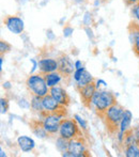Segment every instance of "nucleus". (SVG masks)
<instances>
[{
	"instance_id": "2",
	"label": "nucleus",
	"mask_w": 139,
	"mask_h": 157,
	"mask_svg": "<svg viewBox=\"0 0 139 157\" xmlns=\"http://www.w3.org/2000/svg\"><path fill=\"white\" fill-rule=\"evenodd\" d=\"M116 97L111 92L107 91H100V90H96L95 93L93 95V98H92V105L95 107L96 114L98 117H102L104 114V112L110 106H112L114 104H116Z\"/></svg>"
},
{
	"instance_id": "29",
	"label": "nucleus",
	"mask_w": 139,
	"mask_h": 157,
	"mask_svg": "<svg viewBox=\"0 0 139 157\" xmlns=\"http://www.w3.org/2000/svg\"><path fill=\"white\" fill-rule=\"evenodd\" d=\"M46 36H47V39L49 40V41H54V40L56 39V34L52 32V29H48L47 31H46Z\"/></svg>"
},
{
	"instance_id": "12",
	"label": "nucleus",
	"mask_w": 139,
	"mask_h": 157,
	"mask_svg": "<svg viewBox=\"0 0 139 157\" xmlns=\"http://www.w3.org/2000/svg\"><path fill=\"white\" fill-rule=\"evenodd\" d=\"M29 125L32 132H33L37 138L44 139L48 136V132H46L45 127H44L43 120H31L29 122Z\"/></svg>"
},
{
	"instance_id": "16",
	"label": "nucleus",
	"mask_w": 139,
	"mask_h": 157,
	"mask_svg": "<svg viewBox=\"0 0 139 157\" xmlns=\"http://www.w3.org/2000/svg\"><path fill=\"white\" fill-rule=\"evenodd\" d=\"M132 119H133L132 112L129 111V110H124V113H123L122 120H121V123H120V132H126L127 129H129Z\"/></svg>"
},
{
	"instance_id": "8",
	"label": "nucleus",
	"mask_w": 139,
	"mask_h": 157,
	"mask_svg": "<svg viewBox=\"0 0 139 157\" xmlns=\"http://www.w3.org/2000/svg\"><path fill=\"white\" fill-rule=\"evenodd\" d=\"M6 27L10 32L13 34H23L24 29H25V23L18 16H8L3 21Z\"/></svg>"
},
{
	"instance_id": "1",
	"label": "nucleus",
	"mask_w": 139,
	"mask_h": 157,
	"mask_svg": "<svg viewBox=\"0 0 139 157\" xmlns=\"http://www.w3.org/2000/svg\"><path fill=\"white\" fill-rule=\"evenodd\" d=\"M124 110L125 109L122 106L116 103L112 106H110L104 112V114L101 117V119L103 120V122H104L106 126V129L110 135H114L118 132Z\"/></svg>"
},
{
	"instance_id": "32",
	"label": "nucleus",
	"mask_w": 139,
	"mask_h": 157,
	"mask_svg": "<svg viewBox=\"0 0 139 157\" xmlns=\"http://www.w3.org/2000/svg\"><path fill=\"white\" fill-rule=\"evenodd\" d=\"M133 50L135 52V55L137 57H139V43L138 44H134L133 45Z\"/></svg>"
},
{
	"instance_id": "9",
	"label": "nucleus",
	"mask_w": 139,
	"mask_h": 157,
	"mask_svg": "<svg viewBox=\"0 0 139 157\" xmlns=\"http://www.w3.org/2000/svg\"><path fill=\"white\" fill-rule=\"evenodd\" d=\"M58 72L61 73L63 77H70L76 71L75 63L72 62L71 58L67 55H61L58 58Z\"/></svg>"
},
{
	"instance_id": "17",
	"label": "nucleus",
	"mask_w": 139,
	"mask_h": 157,
	"mask_svg": "<svg viewBox=\"0 0 139 157\" xmlns=\"http://www.w3.org/2000/svg\"><path fill=\"white\" fill-rule=\"evenodd\" d=\"M30 105H31V109L34 110L37 112H42L44 110L43 107V97L39 96V95H32L31 101H30Z\"/></svg>"
},
{
	"instance_id": "31",
	"label": "nucleus",
	"mask_w": 139,
	"mask_h": 157,
	"mask_svg": "<svg viewBox=\"0 0 139 157\" xmlns=\"http://www.w3.org/2000/svg\"><path fill=\"white\" fill-rule=\"evenodd\" d=\"M123 1L125 2V4L126 6H134V4H136L139 0H123Z\"/></svg>"
},
{
	"instance_id": "5",
	"label": "nucleus",
	"mask_w": 139,
	"mask_h": 157,
	"mask_svg": "<svg viewBox=\"0 0 139 157\" xmlns=\"http://www.w3.org/2000/svg\"><path fill=\"white\" fill-rule=\"evenodd\" d=\"M59 134L61 137L71 140L78 136H81V129L79 124H77V121L74 119H62L59 129Z\"/></svg>"
},
{
	"instance_id": "14",
	"label": "nucleus",
	"mask_w": 139,
	"mask_h": 157,
	"mask_svg": "<svg viewBox=\"0 0 139 157\" xmlns=\"http://www.w3.org/2000/svg\"><path fill=\"white\" fill-rule=\"evenodd\" d=\"M45 79H46V82H47V86L49 88L54 87V86H57L60 80L62 79V75H61L60 72L58 71H55V72H52V73H48V74H45Z\"/></svg>"
},
{
	"instance_id": "6",
	"label": "nucleus",
	"mask_w": 139,
	"mask_h": 157,
	"mask_svg": "<svg viewBox=\"0 0 139 157\" xmlns=\"http://www.w3.org/2000/svg\"><path fill=\"white\" fill-rule=\"evenodd\" d=\"M68 151L73 153L74 157H86L90 156V153L87 149V142L83 139V135L78 136L69 141V147Z\"/></svg>"
},
{
	"instance_id": "27",
	"label": "nucleus",
	"mask_w": 139,
	"mask_h": 157,
	"mask_svg": "<svg viewBox=\"0 0 139 157\" xmlns=\"http://www.w3.org/2000/svg\"><path fill=\"white\" fill-rule=\"evenodd\" d=\"M18 105L21 106V108H25V109H28V108L31 107V105L29 104V101H27L25 98H21L18 101Z\"/></svg>"
},
{
	"instance_id": "36",
	"label": "nucleus",
	"mask_w": 139,
	"mask_h": 157,
	"mask_svg": "<svg viewBox=\"0 0 139 157\" xmlns=\"http://www.w3.org/2000/svg\"><path fill=\"white\" fill-rule=\"evenodd\" d=\"M94 6H95V8H98V6H100L101 4V2H100V0H94Z\"/></svg>"
},
{
	"instance_id": "28",
	"label": "nucleus",
	"mask_w": 139,
	"mask_h": 157,
	"mask_svg": "<svg viewBox=\"0 0 139 157\" xmlns=\"http://www.w3.org/2000/svg\"><path fill=\"white\" fill-rule=\"evenodd\" d=\"M85 31L87 33V36L89 37L91 41L94 40V33H93V30H92L91 27H85Z\"/></svg>"
},
{
	"instance_id": "4",
	"label": "nucleus",
	"mask_w": 139,
	"mask_h": 157,
	"mask_svg": "<svg viewBox=\"0 0 139 157\" xmlns=\"http://www.w3.org/2000/svg\"><path fill=\"white\" fill-rule=\"evenodd\" d=\"M40 114L42 116L44 127H45L46 132H48V135L57 134L59 132V129H60L62 118H64V117L57 113V112H49L46 111V110H43L42 112H40Z\"/></svg>"
},
{
	"instance_id": "18",
	"label": "nucleus",
	"mask_w": 139,
	"mask_h": 157,
	"mask_svg": "<svg viewBox=\"0 0 139 157\" xmlns=\"http://www.w3.org/2000/svg\"><path fill=\"white\" fill-rule=\"evenodd\" d=\"M92 81H94L93 76H92V75L90 74L87 70H85L83 72V75L80 76V78H79V80L76 81V89L77 88L83 87V86L88 85V83L92 82Z\"/></svg>"
},
{
	"instance_id": "38",
	"label": "nucleus",
	"mask_w": 139,
	"mask_h": 157,
	"mask_svg": "<svg viewBox=\"0 0 139 157\" xmlns=\"http://www.w3.org/2000/svg\"><path fill=\"white\" fill-rule=\"evenodd\" d=\"M64 21H65V17H62V18L60 19V21H59V24H60V25H61V24H62Z\"/></svg>"
},
{
	"instance_id": "13",
	"label": "nucleus",
	"mask_w": 139,
	"mask_h": 157,
	"mask_svg": "<svg viewBox=\"0 0 139 157\" xmlns=\"http://www.w3.org/2000/svg\"><path fill=\"white\" fill-rule=\"evenodd\" d=\"M17 143H18L19 149H21L23 152H25V153L32 151L35 147V142L33 141V139H31L30 137H27V136L18 137Z\"/></svg>"
},
{
	"instance_id": "15",
	"label": "nucleus",
	"mask_w": 139,
	"mask_h": 157,
	"mask_svg": "<svg viewBox=\"0 0 139 157\" xmlns=\"http://www.w3.org/2000/svg\"><path fill=\"white\" fill-rule=\"evenodd\" d=\"M129 42H131L132 45L134 44L139 43V25L136 23H131L129 27Z\"/></svg>"
},
{
	"instance_id": "23",
	"label": "nucleus",
	"mask_w": 139,
	"mask_h": 157,
	"mask_svg": "<svg viewBox=\"0 0 139 157\" xmlns=\"http://www.w3.org/2000/svg\"><path fill=\"white\" fill-rule=\"evenodd\" d=\"M11 50V45L8 44L6 41H0V52L1 55L6 54Z\"/></svg>"
},
{
	"instance_id": "33",
	"label": "nucleus",
	"mask_w": 139,
	"mask_h": 157,
	"mask_svg": "<svg viewBox=\"0 0 139 157\" xmlns=\"http://www.w3.org/2000/svg\"><path fill=\"white\" fill-rule=\"evenodd\" d=\"M75 68H76V70H79V68H83V63H81V61L77 60L76 62H75Z\"/></svg>"
},
{
	"instance_id": "22",
	"label": "nucleus",
	"mask_w": 139,
	"mask_h": 157,
	"mask_svg": "<svg viewBox=\"0 0 139 157\" xmlns=\"http://www.w3.org/2000/svg\"><path fill=\"white\" fill-rule=\"evenodd\" d=\"M8 109H9L8 99L2 97V98L0 99V112H1V114H6V112H8Z\"/></svg>"
},
{
	"instance_id": "24",
	"label": "nucleus",
	"mask_w": 139,
	"mask_h": 157,
	"mask_svg": "<svg viewBox=\"0 0 139 157\" xmlns=\"http://www.w3.org/2000/svg\"><path fill=\"white\" fill-rule=\"evenodd\" d=\"M132 14H133L134 18L139 21V1L133 6V9H132Z\"/></svg>"
},
{
	"instance_id": "10",
	"label": "nucleus",
	"mask_w": 139,
	"mask_h": 157,
	"mask_svg": "<svg viewBox=\"0 0 139 157\" xmlns=\"http://www.w3.org/2000/svg\"><path fill=\"white\" fill-rule=\"evenodd\" d=\"M49 94L61 105L65 106V107L70 105L71 98L63 88L59 87V86H54V87L49 88Z\"/></svg>"
},
{
	"instance_id": "30",
	"label": "nucleus",
	"mask_w": 139,
	"mask_h": 157,
	"mask_svg": "<svg viewBox=\"0 0 139 157\" xmlns=\"http://www.w3.org/2000/svg\"><path fill=\"white\" fill-rule=\"evenodd\" d=\"M32 62V64H33V66H32V68H31V71H30V73H34V71L37 70V66H39V62H37V61L34 60V59H31V60H30Z\"/></svg>"
},
{
	"instance_id": "34",
	"label": "nucleus",
	"mask_w": 139,
	"mask_h": 157,
	"mask_svg": "<svg viewBox=\"0 0 139 157\" xmlns=\"http://www.w3.org/2000/svg\"><path fill=\"white\" fill-rule=\"evenodd\" d=\"M3 88H4V89H10V88H11V83L9 82V81H6V82L3 83Z\"/></svg>"
},
{
	"instance_id": "21",
	"label": "nucleus",
	"mask_w": 139,
	"mask_h": 157,
	"mask_svg": "<svg viewBox=\"0 0 139 157\" xmlns=\"http://www.w3.org/2000/svg\"><path fill=\"white\" fill-rule=\"evenodd\" d=\"M83 24L85 27H91V25L93 24V16H92V13L87 11L85 12L83 17Z\"/></svg>"
},
{
	"instance_id": "35",
	"label": "nucleus",
	"mask_w": 139,
	"mask_h": 157,
	"mask_svg": "<svg viewBox=\"0 0 139 157\" xmlns=\"http://www.w3.org/2000/svg\"><path fill=\"white\" fill-rule=\"evenodd\" d=\"M2 64H3V55H1L0 57V70L2 71Z\"/></svg>"
},
{
	"instance_id": "20",
	"label": "nucleus",
	"mask_w": 139,
	"mask_h": 157,
	"mask_svg": "<svg viewBox=\"0 0 139 157\" xmlns=\"http://www.w3.org/2000/svg\"><path fill=\"white\" fill-rule=\"evenodd\" d=\"M69 141L70 140L63 138V137H61V136L59 137L56 141V147H57V149H58V151H60L61 153L68 151V147H69Z\"/></svg>"
},
{
	"instance_id": "37",
	"label": "nucleus",
	"mask_w": 139,
	"mask_h": 157,
	"mask_svg": "<svg viewBox=\"0 0 139 157\" xmlns=\"http://www.w3.org/2000/svg\"><path fill=\"white\" fill-rule=\"evenodd\" d=\"M0 153H1L0 154V156L1 157H6V153H4V151L2 149H0Z\"/></svg>"
},
{
	"instance_id": "3",
	"label": "nucleus",
	"mask_w": 139,
	"mask_h": 157,
	"mask_svg": "<svg viewBox=\"0 0 139 157\" xmlns=\"http://www.w3.org/2000/svg\"><path fill=\"white\" fill-rule=\"evenodd\" d=\"M26 85H27L28 89L34 95L44 97L45 95L49 93V89H48L49 87L47 86L45 76L43 74H41V73L37 75H31V76L28 77Z\"/></svg>"
},
{
	"instance_id": "25",
	"label": "nucleus",
	"mask_w": 139,
	"mask_h": 157,
	"mask_svg": "<svg viewBox=\"0 0 139 157\" xmlns=\"http://www.w3.org/2000/svg\"><path fill=\"white\" fill-rule=\"evenodd\" d=\"M74 118H75V120L78 122V124H79V126H80L81 128H83V129H86V128H87V122H86V121L83 120L80 116H78V114H75Z\"/></svg>"
},
{
	"instance_id": "11",
	"label": "nucleus",
	"mask_w": 139,
	"mask_h": 157,
	"mask_svg": "<svg viewBox=\"0 0 139 157\" xmlns=\"http://www.w3.org/2000/svg\"><path fill=\"white\" fill-rule=\"evenodd\" d=\"M58 70V61L54 59H42L39 61V71L41 74L45 75Z\"/></svg>"
},
{
	"instance_id": "19",
	"label": "nucleus",
	"mask_w": 139,
	"mask_h": 157,
	"mask_svg": "<svg viewBox=\"0 0 139 157\" xmlns=\"http://www.w3.org/2000/svg\"><path fill=\"white\" fill-rule=\"evenodd\" d=\"M126 157H139V143H133L125 147Z\"/></svg>"
},
{
	"instance_id": "7",
	"label": "nucleus",
	"mask_w": 139,
	"mask_h": 157,
	"mask_svg": "<svg viewBox=\"0 0 139 157\" xmlns=\"http://www.w3.org/2000/svg\"><path fill=\"white\" fill-rule=\"evenodd\" d=\"M78 90L79 96H80L81 103L83 104V106L87 108H90L92 106V98H93V95L95 93L96 89V83L95 80L92 81V82L88 83V85L83 86V87L77 88Z\"/></svg>"
},
{
	"instance_id": "26",
	"label": "nucleus",
	"mask_w": 139,
	"mask_h": 157,
	"mask_svg": "<svg viewBox=\"0 0 139 157\" xmlns=\"http://www.w3.org/2000/svg\"><path fill=\"white\" fill-rule=\"evenodd\" d=\"M73 32H74V28L70 27V26H65L63 28V36L64 37H70L73 34Z\"/></svg>"
}]
</instances>
